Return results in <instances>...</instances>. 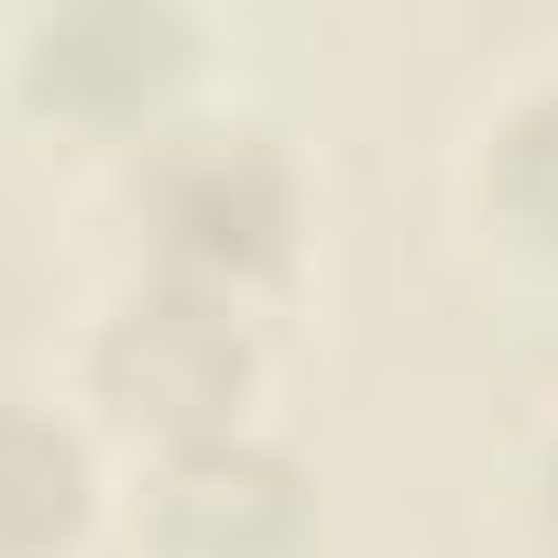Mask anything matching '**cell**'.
I'll return each mask as SVG.
<instances>
[{
  "label": "cell",
  "mask_w": 558,
  "mask_h": 558,
  "mask_svg": "<svg viewBox=\"0 0 558 558\" xmlns=\"http://www.w3.org/2000/svg\"><path fill=\"white\" fill-rule=\"evenodd\" d=\"M536 514H547V547H558V449H547V471H536Z\"/></svg>",
  "instance_id": "cell-7"
},
{
  "label": "cell",
  "mask_w": 558,
  "mask_h": 558,
  "mask_svg": "<svg viewBox=\"0 0 558 558\" xmlns=\"http://www.w3.org/2000/svg\"><path fill=\"white\" fill-rule=\"evenodd\" d=\"M77 525H88V449L34 405H0V558H66Z\"/></svg>",
  "instance_id": "cell-5"
},
{
  "label": "cell",
  "mask_w": 558,
  "mask_h": 558,
  "mask_svg": "<svg viewBox=\"0 0 558 558\" xmlns=\"http://www.w3.org/2000/svg\"><path fill=\"white\" fill-rule=\"evenodd\" d=\"M132 525L154 558H296L307 547V471L252 427L186 438V449H154Z\"/></svg>",
  "instance_id": "cell-4"
},
{
  "label": "cell",
  "mask_w": 558,
  "mask_h": 558,
  "mask_svg": "<svg viewBox=\"0 0 558 558\" xmlns=\"http://www.w3.org/2000/svg\"><path fill=\"white\" fill-rule=\"evenodd\" d=\"M252 384H263V340H252L241 296L175 286V274L132 286L99 318V340H88V395L110 405V427H132L154 449L230 438L241 405H252Z\"/></svg>",
  "instance_id": "cell-3"
},
{
  "label": "cell",
  "mask_w": 558,
  "mask_h": 558,
  "mask_svg": "<svg viewBox=\"0 0 558 558\" xmlns=\"http://www.w3.org/2000/svg\"><path fill=\"white\" fill-rule=\"evenodd\" d=\"M208 34L186 0H34L12 34V99L77 143H154L186 121Z\"/></svg>",
  "instance_id": "cell-2"
},
{
  "label": "cell",
  "mask_w": 558,
  "mask_h": 558,
  "mask_svg": "<svg viewBox=\"0 0 558 558\" xmlns=\"http://www.w3.org/2000/svg\"><path fill=\"white\" fill-rule=\"evenodd\" d=\"M132 230L154 252V274L175 286H219L252 296L296 263V154L274 143L263 121H175L132 154Z\"/></svg>",
  "instance_id": "cell-1"
},
{
  "label": "cell",
  "mask_w": 558,
  "mask_h": 558,
  "mask_svg": "<svg viewBox=\"0 0 558 558\" xmlns=\"http://www.w3.org/2000/svg\"><path fill=\"white\" fill-rule=\"evenodd\" d=\"M482 208L514 252L558 263V77L525 88L493 132H482Z\"/></svg>",
  "instance_id": "cell-6"
}]
</instances>
